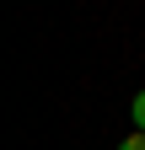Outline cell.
Instances as JSON below:
<instances>
[{
    "label": "cell",
    "instance_id": "cell-1",
    "mask_svg": "<svg viewBox=\"0 0 145 150\" xmlns=\"http://www.w3.org/2000/svg\"><path fill=\"white\" fill-rule=\"evenodd\" d=\"M129 112H134V129L145 134V91H134V102H129Z\"/></svg>",
    "mask_w": 145,
    "mask_h": 150
},
{
    "label": "cell",
    "instance_id": "cell-2",
    "mask_svg": "<svg viewBox=\"0 0 145 150\" xmlns=\"http://www.w3.org/2000/svg\"><path fill=\"white\" fill-rule=\"evenodd\" d=\"M118 150H145V134H140V129H134L129 139H118Z\"/></svg>",
    "mask_w": 145,
    "mask_h": 150
}]
</instances>
